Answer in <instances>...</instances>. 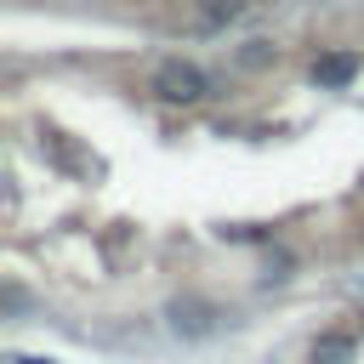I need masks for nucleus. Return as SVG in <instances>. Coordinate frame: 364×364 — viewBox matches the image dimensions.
Returning a JSON list of instances; mask_svg holds the SVG:
<instances>
[{
  "instance_id": "obj_1",
  "label": "nucleus",
  "mask_w": 364,
  "mask_h": 364,
  "mask_svg": "<svg viewBox=\"0 0 364 364\" xmlns=\"http://www.w3.org/2000/svg\"><path fill=\"white\" fill-rule=\"evenodd\" d=\"M154 91H159L165 102H199V97L210 91V80H205L199 63H188V57H165V63L154 68Z\"/></svg>"
},
{
  "instance_id": "obj_2",
  "label": "nucleus",
  "mask_w": 364,
  "mask_h": 364,
  "mask_svg": "<svg viewBox=\"0 0 364 364\" xmlns=\"http://www.w3.org/2000/svg\"><path fill=\"white\" fill-rule=\"evenodd\" d=\"M353 74H358V57H353V51H336V57H318V63H313V80H318V85H347Z\"/></svg>"
},
{
  "instance_id": "obj_3",
  "label": "nucleus",
  "mask_w": 364,
  "mask_h": 364,
  "mask_svg": "<svg viewBox=\"0 0 364 364\" xmlns=\"http://www.w3.org/2000/svg\"><path fill=\"white\" fill-rule=\"evenodd\" d=\"M171 324H176L182 336H205V330H210V307H199V301H171Z\"/></svg>"
},
{
  "instance_id": "obj_4",
  "label": "nucleus",
  "mask_w": 364,
  "mask_h": 364,
  "mask_svg": "<svg viewBox=\"0 0 364 364\" xmlns=\"http://www.w3.org/2000/svg\"><path fill=\"white\" fill-rule=\"evenodd\" d=\"M233 17H245V0H205V6H199V23H205V28H222V23H233Z\"/></svg>"
},
{
  "instance_id": "obj_5",
  "label": "nucleus",
  "mask_w": 364,
  "mask_h": 364,
  "mask_svg": "<svg viewBox=\"0 0 364 364\" xmlns=\"http://www.w3.org/2000/svg\"><path fill=\"white\" fill-rule=\"evenodd\" d=\"M347 353H353L347 336H318V341H313V364H341Z\"/></svg>"
},
{
  "instance_id": "obj_6",
  "label": "nucleus",
  "mask_w": 364,
  "mask_h": 364,
  "mask_svg": "<svg viewBox=\"0 0 364 364\" xmlns=\"http://www.w3.org/2000/svg\"><path fill=\"white\" fill-rule=\"evenodd\" d=\"M267 57H273L267 40H250V46H245V63H267Z\"/></svg>"
},
{
  "instance_id": "obj_7",
  "label": "nucleus",
  "mask_w": 364,
  "mask_h": 364,
  "mask_svg": "<svg viewBox=\"0 0 364 364\" xmlns=\"http://www.w3.org/2000/svg\"><path fill=\"white\" fill-rule=\"evenodd\" d=\"M11 364H51V358H28V353H17V358H11Z\"/></svg>"
}]
</instances>
